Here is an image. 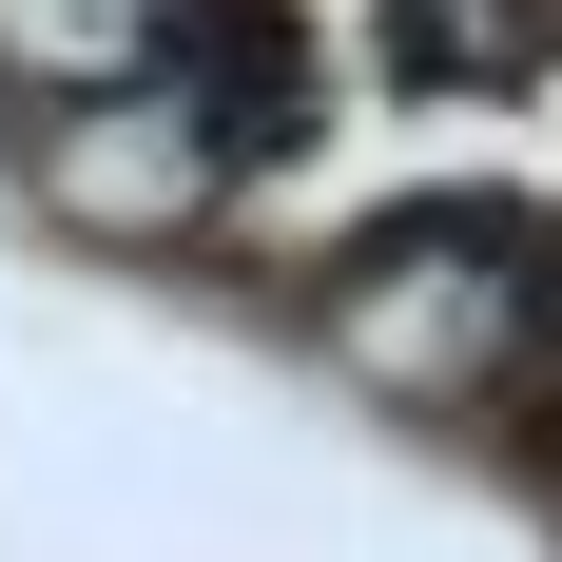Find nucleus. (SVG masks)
<instances>
[{"mask_svg":"<svg viewBox=\"0 0 562 562\" xmlns=\"http://www.w3.org/2000/svg\"><path fill=\"white\" fill-rule=\"evenodd\" d=\"M524 0H407V78H524Z\"/></svg>","mask_w":562,"mask_h":562,"instance_id":"7ed1b4c3","label":"nucleus"},{"mask_svg":"<svg viewBox=\"0 0 562 562\" xmlns=\"http://www.w3.org/2000/svg\"><path fill=\"white\" fill-rule=\"evenodd\" d=\"M175 175H194V136H78V175H58V194H78L98 233H156Z\"/></svg>","mask_w":562,"mask_h":562,"instance_id":"f03ea898","label":"nucleus"},{"mask_svg":"<svg viewBox=\"0 0 562 562\" xmlns=\"http://www.w3.org/2000/svg\"><path fill=\"white\" fill-rule=\"evenodd\" d=\"M136 40H156V0H0V58H40V78H116Z\"/></svg>","mask_w":562,"mask_h":562,"instance_id":"f257e3e1","label":"nucleus"}]
</instances>
